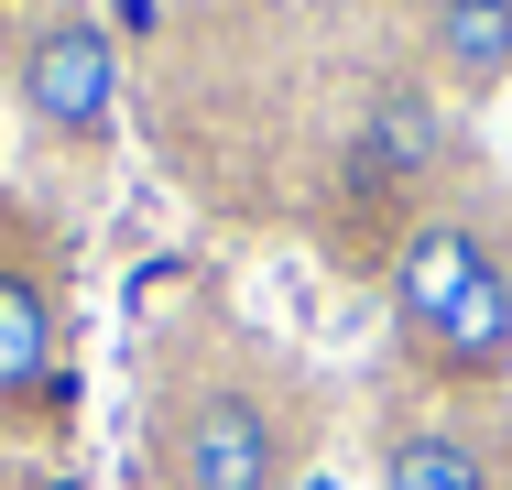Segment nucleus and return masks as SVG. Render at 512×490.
I'll use <instances>...</instances> for the list:
<instances>
[{
    "mask_svg": "<svg viewBox=\"0 0 512 490\" xmlns=\"http://www.w3.org/2000/svg\"><path fill=\"white\" fill-rule=\"evenodd\" d=\"M142 458L153 490H295L306 436L273 360H251L229 327H175L142 403Z\"/></svg>",
    "mask_w": 512,
    "mask_h": 490,
    "instance_id": "obj_1",
    "label": "nucleus"
},
{
    "mask_svg": "<svg viewBox=\"0 0 512 490\" xmlns=\"http://www.w3.org/2000/svg\"><path fill=\"white\" fill-rule=\"evenodd\" d=\"M425 11V55L447 88H502L512 77V0H414Z\"/></svg>",
    "mask_w": 512,
    "mask_h": 490,
    "instance_id": "obj_5",
    "label": "nucleus"
},
{
    "mask_svg": "<svg viewBox=\"0 0 512 490\" xmlns=\"http://www.w3.org/2000/svg\"><path fill=\"white\" fill-rule=\"evenodd\" d=\"M66 392V338H55V294L22 251H0V414H44Z\"/></svg>",
    "mask_w": 512,
    "mask_h": 490,
    "instance_id": "obj_3",
    "label": "nucleus"
},
{
    "mask_svg": "<svg viewBox=\"0 0 512 490\" xmlns=\"http://www.w3.org/2000/svg\"><path fill=\"white\" fill-rule=\"evenodd\" d=\"M371 469H382V490H502L491 447H480L458 414H382Z\"/></svg>",
    "mask_w": 512,
    "mask_h": 490,
    "instance_id": "obj_4",
    "label": "nucleus"
},
{
    "mask_svg": "<svg viewBox=\"0 0 512 490\" xmlns=\"http://www.w3.org/2000/svg\"><path fill=\"white\" fill-rule=\"evenodd\" d=\"M11 98L55 142H109V120H120V33H109L88 0L33 11L22 44H11Z\"/></svg>",
    "mask_w": 512,
    "mask_h": 490,
    "instance_id": "obj_2",
    "label": "nucleus"
},
{
    "mask_svg": "<svg viewBox=\"0 0 512 490\" xmlns=\"http://www.w3.org/2000/svg\"><path fill=\"white\" fill-rule=\"evenodd\" d=\"M447 164V109L425 88H382L360 109V175H393V186H425Z\"/></svg>",
    "mask_w": 512,
    "mask_h": 490,
    "instance_id": "obj_6",
    "label": "nucleus"
}]
</instances>
